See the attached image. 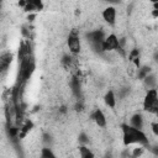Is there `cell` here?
<instances>
[{
  "label": "cell",
  "instance_id": "ba28073f",
  "mask_svg": "<svg viewBox=\"0 0 158 158\" xmlns=\"http://www.w3.org/2000/svg\"><path fill=\"white\" fill-rule=\"evenodd\" d=\"M93 120L95 121V123L99 126V127H104L106 125V117L104 115V112L101 110H95L93 112Z\"/></svg>",
  "mask_w": 158,
  "mask_h": 158
},
{
  "label": "cell",
  "instance_id": "7402d4cb",
  "mask_svg": "<svg viewBox=\"0 0 158 158\" xmlns=\"http://www.w3.org/2000/svg\"><path fill=\"white\" fill-rule=\"evenodd\" d=\"M75 110H77V111H81V110H83V102H81V101H78V102H77Z\"/></svg>",
  "mask_w": 158,
  "mask_h": 158
},
{
  "label": "cell",
  "instance_id": "5b68a950",
  "mask_svg": "<svg viewBox=\"0 0 158 158\" xmlns=\"http://www.w3.org/2000/svg\"><path fill=\"white\" fill-rule=\"evenodd\" d=\"M118 47H120V43H118V38L116 37V35L111 33L107 37H105L102 42V52L115 51V49H118Z\"/></svg>",
  "mask_w": 158,
  "mask_h": 158
},
{
  "label": "cell",
  "instance_id": "ac0fdd59",
  "mask_svg": "<svg viewBox=\"0 0 158 158\" xmlns=\"http://www.w3.org/2000/svg\"><path fill=\"white\" fill-rule=\"evenodd\" d=\"M146 80V84L151 88V89H154V85H156V79H154V75H147L144 78Z\"/></svg>",
  "mask_w": 158,
  "mask_h": 158
},
{
  "label": "cell",
  "instance_id": "8fae6325",
  "mask_svg": "<svg viewBox=\"0 0 158 158\" xmlns=\"http://www.w3.org/2000/svg\"><path fill=\"white\" fill-rule=\"evenodd\" d=\"M42 9V2L41 1H27L25 5V11L27 12H32V11H37Z\"/></svg>",
  "mask_w": 158,
  "mask_h": 158
},
{
  "label": "cell",
  "instance_id": "9c48e42d",
  "mask_svg": "<svg viewBox=\"0 0 158 158\" xmlns=\"http://www.w3.org/2000/svg\"><path fill=\"white\" fill-rule=\"evenodd\" d=\"M33 127V122L31 120H27L22 126H20L19 128V135H17V138H23Z\"/></svg>",
  "mask_w": 158,
  "mask_h": 158
},
{
  "label": "cell",
  "instance_id": "7a4b0ae2",
  "mask_svg": "<svg viewBox=\"0 0 158 158\" xmlns=\"http://www.w3.org/2000/svg\"><path fill=\"white\" fill-rule=\"evenodd\" d=\"M88 41L90 43V47L93 48L94 52L101 53L102 52V42L105 40V35L101 30H96V31H91L86 35Z\"/></svg>",
  "mask_w": 158,
  "mask_h": 158
},
{
  "label": "cell",
  "instance_id": "6da1fadb",
  "mask_svg": "<svg viewBox=\"0 0 158 158\" xmlns=\"http://www.w3.org/2000/svg\"><path fill=\"white\" fill-rule=\"evenodd\" d=\"M122 137H123V144H139V146H147L148 138L144 135L142 130H137L130 125H122Z\"/></svg>",
  "mask_w": 158,
  "mask_h": 158
},
{
  "label": "cell",
  "instance_id": "8992f818",
  "mask_svg": "<svg viewBox=\"0 0 158 158\" xmlns=\"http://www.w3.org/2000/svg\"><path fill=\"white\" fill-rule=\"evenodd\" d=\"M102 19L111 26L115 25L116 22V9L114 6H107L104 11H102Z\"/></svg>",
  "mask_w": 158,
  "mask_h": 158
},
{
  "label": "cell",
  "instance_id": "d6986e66",
  "mask_svg": "<svg viewBox=\"0 0 158 158\" xmlns=\"http://www.w3.org/2000/svg\"><path fill=\"white\" fill-rule=\"evenodd\" d=\"M142 153H143V147H136V148H133V151H132V158H138V157H141L142 156Z\"/></svg>",
  "mask_w": 158,
  "mask_h": 158
},
{
  "label": "cell",
  "instance_id": "4fadbf2b",
  "mask_svg": "<svg viewBox=\"0 0 158 158\" xmlns=\"http://www.w3.org/2000/svg\"><path fill=\"white\" fill-rule=\"evenodd\" d=\"M70 86L73 89V93L79 98L80 95V83H79V79L77 77H73L72 80H70Z\"/></svg>",
  "mask_w": 158,
  "mask_h": 158
},
{
  "label": "cell",
  "instance_id": "44dd1931",
  "mask_svg": "<svg viewBox=\"0 0 158 158\" xmlns=\"http://www.w3.org/2000/svg\"><path fill=\"white\" fill-rule=\"evenodd\" d=\"M79 141H80L81 143H88V142H89V139H88V137H86L85 133H80V136H79Z\"/></svg>",
  "mask_w": 158,
  "mask_h": 158
},
{
  "label": "cell",
  "instance_id": "5bb4252c",
  "mask_svg": "<svg viewBox=\"0 0 158 158\" xmlns=\"http://www.w3.org/2000/svg\"><path fill=\"white\" fill-rule=\"evenodd\" d=\"M128 59H130L131 62H133L137 68H139V52H138V49H132V51L130 52Z\"/></svg>",
  "mask_w": 158,
  "mask_h": 158
},
{
  "label": "cell",
  "instance_id": "9a60e30c",
  "mask_svg": "<svg viewBox=\"0 0 158 158\" xmlns=\"http://www.w3.org/2000/svg\"><path fill=\"white\" fill-rule=\"evenodd\" d=\"M79 153H80L81 158H94V153L86 146H80L79 147Z\"/></svg>",
  "mask_w": 158,
  "mask_h": 158
},
{
  "label": "cell",
  "instance_id": "277c9868",
  "mask_svg": "<svg viewBox=\"0 0 158 158\" xmlns=\"http://www.w3.org/2000/svg\"><path fill=\"white\" fill-rule=\"evenodd\" d=\"M67 43H68V48L69 51L73 53V54H78L81 49V43H80V38H79V35L78 32L74 30L69 33L68 36V40H67Z\"/></svg>",
  "mask_w": 158,
  "mask_h": 158
},
{
  "label": "cell",
  "instance_id": "603a6c76",
  "mask_svg": "<svg viewBox=\"0 0 158 158\" xmlns=\"http://www.w3.org/2000/svg\"><path fill=\"white\" fill-rule=\"evenodd\" d=\"M152 130H153V132H154V135H158V125L154 122V123H152Z\"/></svg>",
  "mask_w": 158,
  "mask_h": 158
},
{
  "label": "cell",
  "instance_id": "30bf717a",
  "mask_svg": "<svg viewBox=\"0 0 158 158\" xmlns=\"http://www.w3.org/2000/svg\"><path fill=\"white\" fill-rule=\"evenodd\" d=\"M130 126H132L137 130H142V127H143V116L141 114H135L131 117V125Z\"/></svg>",
  "mask_w": 158,
  "mask_h": 158
},
{
  "label": "cell",
  "instance_id": "52a82bcc",
  "mask_svg": "<svg viewBox=\"0 0 158 158\" xmlns=\"http://www.w3.org/2000/svg\"><path fill=\"white\" fill-rule=\"evenodd\" d=\"M12 62V54L11 53H4L0 56V73H4L9 69L10 64Z\"/></svg>",
  "mask_w": 158,
  "mask_h": 158
},
{
  "label": "cell",
  "instance_id": "7c38bea8",
  "mask_svg": "<svg viewBox=\"0 0 158 158\" xmlns=\"http://www.w3.org/2000/svg\"><path fill=\"white\" fill-rule=\"evenodd\" d=\"M104 100H105V104L109 106V107H115L116 106V98H115V94L112 90H109L105 96H104Z\"/></svg>",
  "mask_w": 158,
  "mask_h": 158
},
{
  "label": "cell",
  "instance_id": "e0dca14e",
  "mask_svg": "<svg viewBox=\"0 0 158 158\" xmlns=\"http://www.w3.org/2000/svg\"><path fill=\"white\" fill-rule=\"evenodd\" d=\"M149 73H151V68L149 67L138 68V78L139 79H144L147 75H149Z\"/></svg>",
  "mask_w": 158,
  "mask_h": 158
},
{
  "label": "cell",
  "instance_id": "d4e9b609",
  "mask_svg": "<svg viewBox=\"0 0 158 158\" xmlns=\"http://www.w3.org/2000/svg\"><path fill=\"white\" fill-rule=\"evenodd\" d=\"M33 17H35V15H30V16H28V20H30V21H33Z\"/></svg>",
  "mask_w": 158,
  "mask_h": 158
},
{
  "label": "cell",
  "instance_id": "cb8c5ba5",
  "mask_svg": "<svg viewBox=\"0 0 158 158\" xmlns=\"http://www.w3.org/2000/svg\"><path fill=\"white\" fill-rule=\"evenodd\" d=\"M43 137H44V142H46V143H51V136H49V135L46 133Z\"/></svg>",
  "mask_w": 158,
  "mask_h": 158
},
{
  "label": "cell",
  "instance_id": "2e32d148",
  "mask_svg": "<svg viewBox=\"0 0 158 158\" xmlns=\"http://www.w3.org/2000/svg\"><path fill=\"white\" fill-rule=\"evenodd\" d=\"M41 158H57V157H56V154L52 152L51 148L44 147V148H42V151H41Z\"/></svg>",
  "mask_w": 158,
  "mask_h": 158
},
{
  "label": "cell",
  "instance_id": "3957f363",
  "mask_svg": "<svg viewBox=\"0 0 158 158\" xmlns=\"http://www.w3.org/2000/svg\"><path fill=\"white\" fill-rule=\"evenodd\" d=\"M143 109L148 112L156 114L158 109V96L156 89H149L143 100Z\"/></svg>",
  "mask_w": 158,
  "mask_h": 158
},
{
  "label": "cell",
  "instance_id": "ffe728a7",
  "mask_svg": "<svg viewBox=\"0 0 158 158\" xmlns=\"http://www.w3.org/2000/svg\"><path fill=\"white\" fill-rule=\"evenodd\" d=\"M62 64H63L65 68H70V67H72V57L64 56L63 59H62Z\"/></svg>",
  "mask_w": 158,
  "mask_h": 158
}]
</instances>
